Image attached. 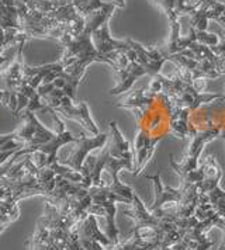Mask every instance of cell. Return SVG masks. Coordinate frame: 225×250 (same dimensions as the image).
<instances>
[{
  "label": "cell",
  "mask_w": 225,
  "mask_h": 250,
  "mask_svg": "<svg viewBox=\"0 0 225 250\" xmlns=\"http://www.w3.org/2000/svg\"><path fill=\"white\" fill-rule=\"evenodd\" d=\"M115 107L133 111L136 121L134 176L144 170L160 141L189 137L190 114L181 110L166 93L152 90L149 84L134 90Z\"/></svg>",
  "instance_id": "6da1fadb"
},
{
  "label": "cell",
  "mask_w": 225,
  "mask_h": 250,
  "mask_svg": "<svg viewBox=\"0 0 225 250\" xmlns=\"http://www.w3.org/2000/svg\"><path fill=\"white\" fill-rule=\"evenodd\" d=\"M189 137L193 138L189 152L181 163L170 155V166L178 174L190 173L199 167L202 149L215 138L225 137V96L200 105L189 117Z\"/></svg>",
  "instance_id": "7a4b0ae2"
},
{
  "label": "cell",
  "mask_w": 225,
  "mask_h": 250,
  "mask_svg": "<svg viewBox=\"0 0 225 250\" xmlns=\"http://www.w3.org/2000/svg\"><path fill=\"white\" fill-rule=\"evenodd\" d=\"M25 42H22L16 57L13 58L9 65L0 69V103L10 108L13 115L19 117L24 110L37 111L46 108L38 89L31 86V83L25 78L24 68L25 63L22 61V48Z\"/></svg>",
  "instance_id": "3957f363"
},
{
  "label": "cell",
  "mask_w": 225,
  "mask_h": 250,
  "mask_svg": "<svg viewBox=\"0 0 225 250\" xmlns=\"http://www.w3.org/2000/svg\"><path fill=\"white\" fill-rule=\"evenodd\" d=\"M130 44L131 46L124 52L127 58V63L115 72L118 75V84L110 90L112 96L128 91L133 87L135 80L145 75L155 78L160 73L163 63L168 61V55L162 52L159 45L145 46L131 38Z\"/></svg>",
  "instance_id": "277c9868"
},
{
  "label": "cell",
  "mask_w": 225,
  "mask_h": 250,
  "mask_svg": "<svg viewBox=\"0 0 225 250\" xmlns=\"http://www.w3.org/2000/svg\"><path fill=\"white\" fill-rule=\"evenodd\" d=\"M152 90L166 93L169 97L179 105L181 110L191 114L200 105L211 103L221 97L217 93H202L205 89V80H191L183 70L178 69L173 76H163L162 73L152 78L148 83Z\"/></svg>",
  "instance_id": "5b68a950"
},
{
  "label": "cell",
  "mask_w": 225,
  "mask_h": 250,
  "mask_svg": "<svg viewBox=\"0 0 225 250\" xmlns=\"http://www.w3.org/2000/svg\"><path fill=\"white\" fill-rule=\"evenodd\" d=\"M110 138L112 142L100 153L101 159L104 162V169L110 173L112 176L110 184L115 188V191L133 204L135 191L130 186L123 184L118 179V173L123 169H127L130 173L134 174L135 159L133 149L130 146V142L123 137L115 121L110 123Z\"/></svg>",
  "instance_id": "8992f818"
},
{
  "label": "cell",
  "mask_w": 225,
  "mask_h": 250,
  "mask_svg": "<svg viewBox=\"0 0 225 250\" xmlns=\"http://www.w3.org/2000/svg\"><path fill=\"white\" fill-rule=\"evenodd\" d=\"M38 94L41 96L46 108H49L55 113H59L65 118L76 121L93 135L100 134L97 125L93 121V118L90 117L88 103H78L76 100H73L62 89L56 87L54 83L41 84L38 87ZM46 108H45V111H46Z\"/></svg>",
  "instance_id": "52a82bcc"
},
{
  "label": "cell",
  "mask_w": 225,
  "mask_h": 250,
  "mask_svg": "<svg viewBox=\"0 0 225 250\" xmlns=\"http://www.w3.org/2000/svg\"><path fill=\"white\" fill-rule=\"evenodd\" d=\"M194 180L197 182L200 193L205 197L207 204L213 205L217 215L224 221L225 232V191L220 187V180L223 177V170L213 156H208L200 167L193 171ZM221 246L225 250V238Z\"/></svg>",
  "instance_id": "ba28073f"
},
{
  "label": "cell",
  "mask_w": 225,
  "mask_h": 250,
  "mask_svg": "<svg viewBox=\"0 0 225 250\" xmlns=\"http://www.w3.org/2000/svg\"><path fill=\"white\" fill-rule=\"evenodd\" d=\"M109 137H110V134H103V132H100L99 135H94V137L89 138L86 137L83 132H80L79 139L75 142L76 146L72 149V152L68 155L67 159H62L59 163L80 173L85 160L89 156L90 150L104 146V144L109 141Z\"/></svg>",
  "instance_id": "9c48e42d"
},
{
  "label": "cell",
  "mask_w": 225,
  "mask_h": 250,
  "mask_svg": "<svg viewBox=\"0 0 225 250\" xmlns=\"http://www.w3.org/2000/svg\"><path fill=\"white\" fill-rule=\"evenodd\" d=\"M179 0H152V3H155L157 6H159L163 13L168 16V20L172 19H179L178 13H176V6H178Z\"/></svg>",
  "instance_id": "30bf717a"
},
{
  "label": "cell",
  "mask_w": 225,
  "mask_h": 250,
  "mask_svg": "<svg viewBox=\"0 0 225 250\" xmlns=\"http://www.w3.org/2000/svg\"><path fill=\"white\" fill-rule=\"evenodd\" d=\"M204 1L205 0H179L178 6H176V13H178L179 17L181 14H190L199 6H202Z\"/></svg>",
  "instance_id": "8fae6325"
},
{
  "label": "cell",
  "mask_w": 225,
  "mask_h": 250,
  "mask_svg": "<svg viewBox=\"0 0 225 250\" xmlns=\"http://www.w3.org/2000/svg\"><path fill=\"white\" fill-rule=\"evenodd\" d=\"M220 40L221 41L217 45L211 46V49H213V52L215 55H218L223 61H225V35H220Z\"/></svg>",
  "instance_id": "7c38bea8"
},
{
  "label": "cell",
  "mask_w": 225,
  "mask_h": 250,
  "mask_svg": "<svg viewBox=\"0 0 225 250\" xmlns=\"http://www.w3.org/2000/svg\"><path fill=\"white\" fill-rule=\"evenodd\" d=\"M218 23L221 24V27H224V28H225V1H224V9H223V16L220 17Z\"/></svg>",
  "instance_id": "4fadbf2b"
},
{
  "label": "cell",
  "mask_w": 225,
  "mask_h": 250,
  "mask_svg": "<svg viewBox=\"0 0 225 250\" xmlns=\"http://www.w3.org/2000/svg\"><path fill=\"white\" fill-rule=\"evenodd\" d=\"M224 96H225V93H224Z\"/></svg>",
  "instance_id": "5bb4252c"
}]
</instances>
